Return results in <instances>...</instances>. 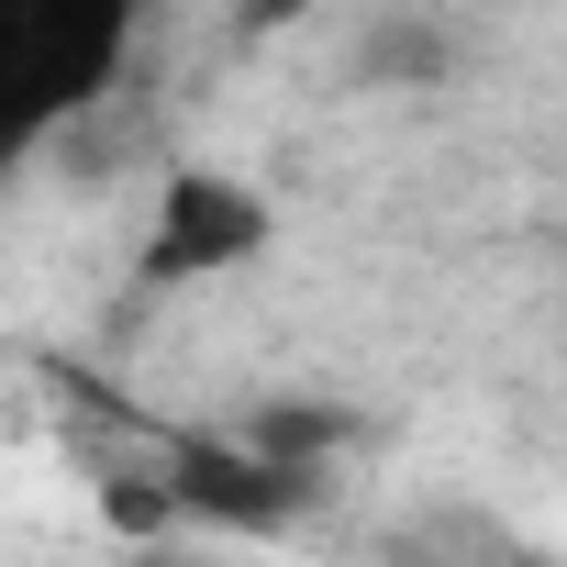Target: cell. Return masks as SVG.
Returning <instances> with one entry per match:
<instances>
[{"label":"cell","instance_id":"obj_1","mask_svg":"<svg viewBox=\"0 0 567 567\" xmlns=\"http://www.w3.org/2000/svg\"><path fill=\"white\" fill-rule=\"evenodd\" d=\"M134 68V0H0V189Z\"/></svg>","mask_w":567,"mask_h":567},{"label":"cell","instance_id":"obj_2","mask_svg":"<svg viewBox=\"0 0 567 567\" xmlns=\"http://www.w3.org/2000/svg\"><path fill=\"white\" fill-rule=\"evenodd\" d=\"M267 245V200L223 167H178L167 200H156V234H145V278L156 290H178V278H223Z\"/></svg>","mask_w":567,"mask_h":567},{"label":"cell","instance_id":"obj_3","mask_svg":"<svg viewBox=\"0 0 567 567\" xmlns=\"http://www.w3.org/2000/svg\"><path fill=\"white\" fill-rule=\"evenodd\" d=\"M379 567H567V556H545L534 534H512V523L478 512V501H423L412 523H390Z\"/></svg>","mask_w":567,"mask_h":567},{"label":"cell","instance_id":"obj_4","mask_svg":"<svg viewBox=\"0 0 567 567\" xmlns=\"http://www.w3.org/2000/svg\"><path fill=\"white\" fill-rule=\"evenodd\" d=\"M445 45H456V34H445V12H390V23L368 34L357 79H445V68H456Z\"/></svg>","mask_w":567,"mask_h":567},{"label":"cell","instance_id":"obj_5","mask_svg":"<svg viewBox=\"0 0 567 567\" xmlns=\"http://www.w3.org/2000/svg\"><path fill=\"white\" fill-rule=\"evenodd\" d=\"M323 12H334V0H234V34H301Z\"/></svg>","mask_w":567,"mask_h":567}]
</instances>
